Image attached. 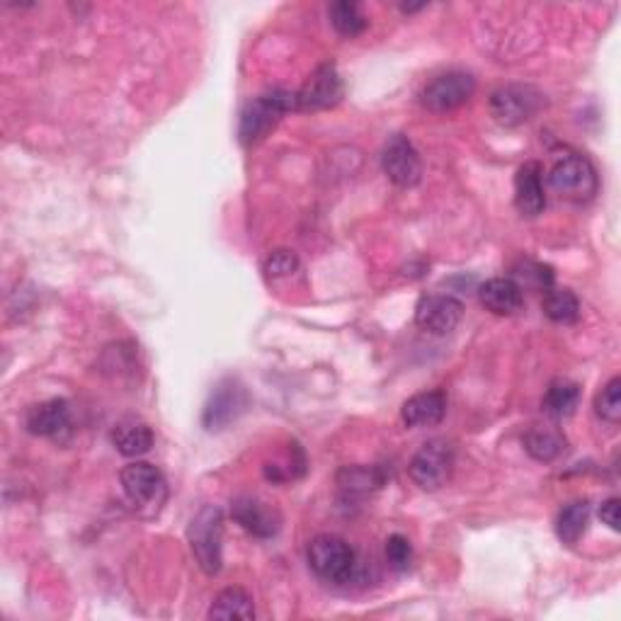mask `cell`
Listing matches in <instances>:
<instances>
[{
    "instance_id": "6da1fadb",
    "label": "cell",
    "mask_w": 621,
    "mask_h": 621,
    "mask_svg": "<svg viewBox=\"0 0 621 621\" xmlns=\"http://www.w3.org/2000/svg\"><path fill=\"white\" fill-rule=\"evenodd\" d=\"M187 539L197 566L207 575H219L224 563V512L216 505H204L189 522Z\"/></svg>"
},
{
    "instance_id": "7a4b0ae2",
    "label": "cell",
    "mask_w": 621,
    "mask_h": 621,
    "mask_svg": "<svg viewBox=\"0 0 621 621\" xmlns=\"http://www.w3.org/2000/svg\"><path fill=\"white\" fill-rule=\"evenodd\" d=\"M287 112H297V92L275 88L258 95L256 100L246 104L244 114H240V141L246 146L258 144Z\"/></svg>"
},
{
    "instance_id": "3957f363",
    "label": "cell",
    "mask_w": 621,
    "mask_h": 621,
    "mask_svg": "<svg viewBox=\"0 0 621 621\" xmlns=\"http://www.w3.org/2000/svg\"><path fill=\"white\" fill-rule=\"evenodd\" d=\"M549 183L556 192L573 202H591L599 189L593 161L577 151H563L554 158Z\"/></svg>"
},
{
    "instance_id": "277c9868",
    "label": "cell",
    "mask_w": 621,
    "mask_h": 621,
    "mask_svg": "<svg viewBox=\"0 0 621 621\" xmlns=\"http://www.w3.org/2000/svg\"><path fill=\"white\" fill-rule=\"evenodd\" d=\"M122 488L136 510L144 514H158L167 500V481L163 471L149 461H134L120 473Z\"/></svg>"
},
{
    "instance_id": "5b68a950",
    "label": "cell",
    "mask_w": 621,
    "mask_h": 621,
    "mask_svg": "<svg viewBox=\"0 0 621 621\" xmlns=\"http://www.w3.org/2000/svg\"><path fill=\"white\" fill-rule=\"evenodd\" d=\"M307 559L313 573L328 583H347L357 568L355 549L335 534H319L311 539Z\"/></svg>"
},
{
    "instance_id": "8992f818",
    "label": "cell",
    "mask_w": 621,
    "mask_h": 621,
    "mask_svg": "<svg viewBox=\"0 0 621 621\" xmlns=\"http://www.w3.org/2000/svg\"><path fill=\"white\" fill-rule=\"evenodd\" d=\"M408 473L423 490H439L455 473V447L447 439L425 442L410 459Z\"/></svg>"
},
{
    "instance_id": "52a82bcc",
    "label": "cell",
    "mask_w": 621,
    "mask_h": 621,
    "mask_svg": "<svg viewBox=\"0 0 621 621\" xmlns=\"http://www.w3.org/2000/svg\"><path fill=\"white\" fill-rule=\"evenodd\" d=\"M546 104L544 95L532 86H502L490 95V114L502 126H520L530 122Z\"/></svg>"
},
{
    "instance_id": "ba28073f",
    "label": "cell",
    "mask_w": 621,
    "mask_h": 621,
    "mask_svg": "<svg viewBox=\"0 0 621 621\" xmlns=\"http://www.w3.org/2000/svg\"><path fill=\"white\" fill-rule=\"evenodd\" d=\"M476 92V78L467 71L439 73L420 92V102L430 112H449L467 104Z\"/></svg>"
},
{
    "instance_id": "9c48e42d",
    "label": "cell",
    "mask_w": 621,
    "mask_h": 621,
    "mask_svg": "<svg viewBox=\"0 0 621 621\" xmlns=\"http://www.w3.org/2000/svg\"><path fill=\"white\" fill-rule=\"evenodd\" d=\"M382 167L388 181L396 187H415L423 177V161L415 151V146L410 144L408 136L396 134L388 139L382 151Z\"/></svg>"
},
{
    "instance_id": "30bf717a",
    "label": "cell",
    "mask_w": 621,
    "mask_h": 621,
    "mask_svg": "<svg viewBox=\"0 0 621 621\" xmlns=\"http://www.w3.org/2000/svg\"><path fill=\"white\" fill-rule=\"evenodd\" d=\"M345 88L335 63H323L313 71L307 86L297 90V112H319L335 108L343 100Z\"/></svg>"
},
{
    "instance_id": "8fae6325",
    "label": "cell",
    "mask_w": 621,
    "mask_h": 621,
    "mask_svg": "<svg viewBox=\"0 0 621 621\" xmlns=\"http://www.w3.org/2000/svg\"><path fill=\"white\" fill-rule=\"evenodd\" d=\"M464 315V303L449 294H427L418 301L415 323L433 335H447L459 325Z\"/></svg>"
},
{
    "instance_id": "7c38bea8",
    "label": "cell",
    "mask_w": 621,
    "mask_h": 621,
    "mask_svg": "<svg viewBox=\"0 0 621 621\" xmlns=\"http://www.w3.org/2000/svg\"><path fill=\"white\" fill-rule=\"evenodd\" d=\"M246 406H248V398H246L244 386H238L234 378H226V382H221L212 392V396H209L202 423L209 433H214V430H224L226 425L234 423L240 413H244Z\"/></svg>"
},
{
    "instance_id": "4fadbf2b",
    "label": "cell",
    "mask_w": 621,
    "mask_h": 621,
    "mask_svg": "<svg viewBox=\"0 0 621 621\" xmlns=\"http://www.w3.org/2000/svg\"><path fill=\"white\" fill-rule=\"evenodd\" d=\"M25 425L29 435L61 439L71 433V406L63 398H51V401L32 406L27 410Z\"/></svg>"
},
{
    "instance_id": "5bb4252c",
    "label": "cell",
    "mask_w": 621,
    "mask_h": 621,
    "mask_svg": "<svg viewBox=\"0 0 621 621\" xmlns=\"http://www.w3.org/2000/svg\"><path fill=\"white\" fill-rule=\"evenodd\" d=\"M514 207L527 219L539 216L546 207L544 192V167L536 161L524 163L514 175Z\"/></svg>"
},
{
    "instance_id": "9a60e30c",
    "label": "cell",
    "mask_w": 621,
    "mask_h": 621,
    "mask_svg": "<svg viewBox=\"0 0 621 621\" xmlns=\"http://www.w3.org/2000/svg\"><path fill=\"white\" fill-rule=\"evenodd\" d=\"M231 514L234 520L250 532L252 536H260V539H270L280 530V514L277 510H272L268 502H262L252 496H240L231 505Z\"/></svg>"
},
{
    "instance_id": "2e32d148",
    "label": "cell",
    "mask_w": 621,
    "mask_h": 621,
    "mask_svg": "<svg viewBox=\"0 0 621 621\" xmlns=\"http://www.w3.org/2000/svg\"><path fill=\"white\" fill-rule=\"evenodd\" d=\"M479 299L483 309L496 315H512L524 307L522 287L510 277H493L483 282L479 289Z\"/></svg>"
},
{
    "instance_id": "e0dca14e",
    "label": "cell",
    "mask_w": 621,
    "mask_h": 621,
    "mask_svg": "<svg viewBox=\"0 0 621 621\" xmlns=\"http://www.w3.org/2000/svg\"><path fill=\"white\" fill-rule=\"evenodd\" d=\"M447 415V396L442 392H425L408 398L401 408V420L406 427H435Z\"/></svg>"
},
{
    "instance_id": "ac0fdd59",
    "label": "cell",
    "mask_w": 621,
    "mask_h": 621,
    "mask_svg": "<svg viewBox=\"0 0 621 621\" xmlns=\"http://www.w3.org/2000/svg\"><path fill=\"white\" fill-rule=\"evenodd\" d=\"M112 445L124 457H144L153 447V430L136 418L122 420L112 430Z\"/></svg>"
},
{
    "instance_id": "d6986e66",
    "label": "cell",
    "mask_w": 621,
    "mask_h": 621,
    "mask_svg": "<svg viewBox=\"0 0 621 621\" xmlns=\"http://www.w3.org/2000/svg\"><path fill=\"white\" fill-rule=\"evenodd\" d=\"M209 619H256V607H252V597L244 587H226L221 591L212 607H209Z\"/></svg>"
},
{
    "instance_id": "ffe728a7",
    "label": "cell",
    "mask_w": 621,
    "mask_h": 621,
    "mask_svg": "<svg viewBox=\"0 0 621 621\" xmlns=\"http://www.w3.org/2000/svg\"><path fill=\"white\" fill-rule=\"evenodd\" d=\"M577 401H581V386L575 382H568V378H559V382H554L546 388L542 408L549 418L561 420L575 413Z\"/></svg>"
},
{
    "instance_id": "44dd1931",
    "label": "cell",
    "mask_w": 621,
    "mask_h": 621,
    "mask_svg": "<svg viewBox=\"0 0 621 621\" xmlns=\"http://www.w3.org/2000/svg\"><path fill=\"white\" fill-rule=\"evenodd\" d=\"M524 449L536 461H554L566 451V437L554 427H532L524 435Z\"/></svg>"
},
{
    "instance_id": "7402d4cb",
    "label": "cell",
    "mask_w": 621,
    "mask_h": 621,
    "mask_svg": "<svg viewBox=\"0 0 621 621\" xmlns=\"http://www.w3.org/2000/svg\"><path fill=\"white\" fill-rule=\"evenodd\" d=\"M587 524H591V505L585 500H575L559 512V520H556V534L563 544H575L581 542V536L587 532Z\"/></svg>"
},
{
    "instance_id": "603a6c76",
    "label": "cell",
    "mask_w": 621,
    "mask_h": 621,
    "mask_svg": "<svg viewBox=\"0 0 621 621\" xmlns=\"http://www.w3.org/2000/svg\"><path fill=\"white\" fill-rule=\"evenodd\" d=\"M338 486L347 498L367 496V493L384 486V473L374 467H345L338 473Z\"/></svg>"
},
{
    "instance_id": "cb8c5ba5",
    "label": "cell",
    "mask_w": 621,
    "mask_h": 621,
    "mask_svg": "<svg viewBox=\"0 0 621 621\" xmlns=\"http://www.w3.org/2000/svg\"><path fill=\"white\" fill-rule=\"evenodd\" d=\"M542 309L546 319L554 323L568 325L581 319V301L571 289H546Z\"/></svg>"
},
{
    "instance_id": "d4e9b609",
    "label": "cell",
    "mask_w": 621,
    "mask_h": 621,
    "mask_svg": "<svg viewBox=\"0 0 621 621\" xmlns=\"http://www.w3.org/2000/svg\"><path fill=\"white\" fill-rule=\"evenodd\" d=\"M328 15H331L335 32H338L340 37H347V39L360 37L367 29V17L362 13V8L352 3V0H338V3H333Z\"/></svg>"
},
{
    "instance_id": "484cf974",
    "label": "cell",
    "mask_w": 621,
    "mask_h": 621,
    "mask_svg": "<svg viewBox=\"0 0 621 621\" xmlns=\"http://www.w3.org/2000/svg\"><path fill=\"white\" fill-rule=\"evenodd\" d=\"M595 413L607 420L609 425H617L621 420V378H609V384L595 398Z\"/></svg>"
},
{
    "instance_id": "4316f807",
    "label": "cell",
    "mask_w": 621,
    "mask_h": 621,
    "mask_svg": "<svg viewBox=\"0 0 621 621\" xmlns=\"http://www.w3.org/2000/svg\"><path fill=\"white\" fill-rule=\"evenodd\" d=\"M262 270H265V277L272 280V282H277V280H287L291 277L294 272L299 270V258H297V252L294 250H287V248H280V250H272L270 256L265 258V265H262Z\"/></svg>"
},
{
    "instance_id": "83f0119b",
    "label": "cell",
    "mask_w": 621,
    "mask_h": 621,
    "mask_svg": "<svg viewBox=\"0 0 621 621\" xmlns=\"http://www.w3.org/2000/svg\"><path fill=\"white\" fill-rule=\"evenodd\" d=\"M386 561L396 573H406L413 563V546L403 534H392L386 539Z\"/></svg>"
},
{
    "instance_id": "f1b7e54d",
    "label": "cell",
    "mask_w": 621,
    "mask_h": 621,
    "mask_svg": "<svg viewBox=\"0 0 621 621\" xmlns=\"http://www.w3.org/2000/svg\"><path fill=\"white\" fill-rule=\"evenodd\" d=\"M599 520H603L609 530L619 532L621 530V514H619V498H609L599 508Z\"/></svg>"
}]
</instances>
